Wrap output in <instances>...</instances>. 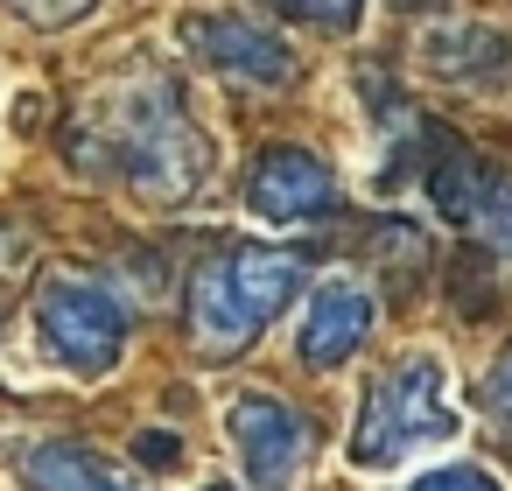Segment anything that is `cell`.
I'll return each instance as SVG.
<instances>
[{"instance_id":"6da1fadb","label":"cell","mask_w":512,"mask_h":491,"mask_svg":"<svg viewBox=\"0 0 512 491\" xmlns=\"http://www.w3.org/2000/svg\"><path fill=\"white\" fill-rule=\"evenodd\" d=\"M71 155L106 176V183H127L155 204H190L211 176V141L197 134L183 92L169 78H134L120 92H106L85 127L71 134Z\"/></svg>"},{"instance_id":"8fae6325","label":"cell","mask_w":512,"mask_h":491,"mask_svg":"<svg viewBox=\"0 0 512 491\" xmlns=\"http://www.w3.org/2000/svg\"><path fill=\"white\" fill-rule=\"evenodd\" d=\"M15 22H29V29H71V22H85L99 0H0Z\"/></svg>"},{"instance_id":"9c48e42d","label":"cell","mask_w":512,"mask_h":491,"mask_svg":"<svg viewBox=\"0 0 512 491\" xmlns=\"http://www.w3.org/2000/svg\"><path fill=\"white\" fill-rule=\"evenodd\" d=\"M421 64L442 78V85H463V92H505L512 85V29L498 22H470V15H442L421 29Z\"/></svg>"},{"instance_id":"4fadbf2b","label":"cell","mask_w":512,"mask_h":491,"mask_svg":"<svg viewBox=\"0 0 512 491\" xmlns=\"http://www.w3.org/2000/svg\"><path fill=\"white\" fill-rule=\"evenodd\" d=\"M407 491H505L491 470H477V463H442V470H428L421 484H407Z\"/></svg>"},{"instance_id":"9a60e30c","label":"cell","mask_w":512,"mask_h":491,"mask_svg":"<svg viewBox=\"0 0 512 491\" xmlns=\"http://www.w3.org/2000/svg\"><path fill=\"white\" fill-rule=\"evenodd\" d=\"M141 463L148 470H169V463H183V442L176 435H141Z\"/></svg>"},{"instance_id":"8992f818","label":"cell","mask_w":512,"mask_h":491,"mask_svg":"<svg viewBox=\"0 0 512 491\" xmlns=\"http://www.w3.org/2000/svg\"><path fill=\"white\" fill-rule=\"evenodd\" d=\"M176 43H183L204 71H218V78H232V85L274 92V85L295 78V50H288L274 29H260L253 15H232V8H211V15L176 22Z\"/></svg>"},{"instance_id":"e0dca14e","label":"cell","mask_w":512,"mask_h":491,"mask_svg":"<svg viewBox=\"0 0 512 491\" xmlns=\"http://www.w3.org/2000/svg\"><path fill=\"white\" fill-rule=\"evenodd\" d=\"M393 8H435V0H393Z\"/></svg>"},{"instance_id":"2e32d148","label":"cell","mask_w":512,"mask_h":491,"mask_svg":"<svg viewBox=\"0 0 512 491\" xmlns=\"http://www.w3.org/2000/svg\"><path fill=\"white\" fill-rule=\"evenodd\" d=\"M491 407H498V421L512 428V351L491 365Z\"/></svg>"},{"instance_id":"5bb4252c","label":"cell","mask_w":512,"mask_h":491,"mask_svg":"<svg viewBox=\"0 0 512 491\" xmlns=\"http://www.w3.org/2000/svg\"><path fill=\"white\" fill-rule=\"evenodd\" d=\"M274 8H288V15H302V22H323V29H351L365 0H274Z\"/></svg>"},{"instance_id":"7c38bea8","label":"cell","mask_w":512,"mask_h":491,"mask_svg":"<svg viewBox=\"0 0 512 491\" xmlns=\"http://www.w3.org/2000/svg\"><path fill=\"white\" fill-rule=\"evenodd\" d=\"M470 225H477L498 253H512V176H498V183H491V197L477 204V218H470Z\"/></svg>"},{"instance_id":"7a4b0ae2","label":"cell","mask_w":512,"mask_h":491,"mask_svg":"<svg viewBox=\"0 0 512 491\" xmlns=\"http://www.w3.org/2000/svg\"><path fill=\"white\" fill-rule=\"evenodd\" d=\"M295 295H309V260L295 246H225L190 274V344L204 358H239Z\"/></svg>"},{"instance_id":"3957f363","label":"cell","mask_w":512,"mask_h":491,"mask_svg":"<svg viewBox=\"0 0 512 491\" xmlns=\"http://www.w3.org/2000/svg\"><path fill=\"white\" fill-rule=\"evenodd\" d=\"M456 435H463V407H456L449 365L435 351H407L400 365H386L365 386V407L351 428V463L358 470H400V463L449 449Z\"/></svg>"},{"instance_id":"ac0fdd59","label":"cell","mask_w":512,"mask_h":491,"mask_svg":"<svg viewBox=\"0 0 512 491\" xmlns=\"http://www.w3.org/2000/svg\"><path fill=\"white\" fill-rule=\"evenodd\" d=\"M204 491H232V484H204Z\"/></svg>"},{"instance_id":"5b68a950","label":"cell","mask_w":512,"mask_h":491,"mask_svg":"<svg viewBox=\"0 0 512 491\" xmlns=\"http://www.w3.org/2000/svg\"><path fill=\"white\" fill-rule=\"evenodd\" d=\"M225 442H232V456H239V470H246L253 491H295L302 470H309V456H316V421L295 400L246 386L225 407Z\"/></svg>"},{"instance_id":"52a82bcc","label":"cell","mask_w":512,"mask_h":491,"mask_svg":"<svg viewBox=\"0 0 512 491\" xmlns=\"http://www.w3.org/2000/svg\"><path fill=\"white\" fill-rule=\"evenodd\" d=\"M246 211L260 225H316L337 211V176L309 148H267L246 169Z\"/></svg>"},{"instance_id":"277c9868","label":"cell","mask_w":512,"mask_h":491,"mask_svg":"<svg viewBox=\"0 0 512 491\" xmlns=\"http://www.w3.org/2000/svg\"><path fill=\"white\" fill-rule=\"evenodd\" d=\"M127 330H134L127 302L99 281L57 274V281L36 288V344L78 379H106L127 351Z\"/></svg>"},{"instance_id":"30bf717a","label":"cell","mask_w":512,"mask_h":491,"mask_svg":"<svg viewBox=\"0 0 512 491\" xmlns=\"http://www.w3.org/2000/svg\"><path fill=\"white\" fill-rule=\"evenodd\" d=\"M22 484L29 491H141V484H127L99 449H85V442H43V449H29L22 456Z\"/></svg>"},{"instance_id":"ba28073f","label":"cell","mask_w":512,"mask_h":491,"mask_svg":"<svg viewBox=\"0 0 512 491\" xmlns=\"http://www.w3.org/2000/svg\"><path fill=\"white\" fill-rule=\"evenodd\" d=\"M372 323H379L372 288H365L358 274H330V281H316V288H309V302H302L295 358H302L309 372H337V365L372 337Z\"/></svg>"}]
</instances>
